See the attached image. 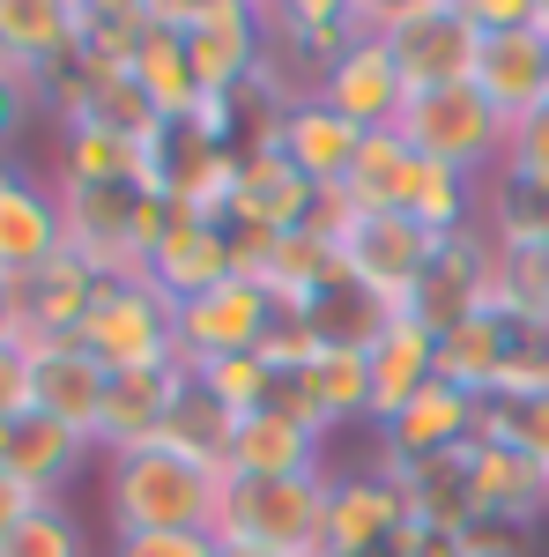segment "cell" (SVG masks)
I'll return each instance as SVG.
<instances>
[{
	"label": "cell",
	"instance_id": "1",
	"mask_svg": "<svg viewBox=\"0 0 549 557\" xmlns=\"http://www.w3.org/2000/svg\"><path fill=\"white\" fill-rule=\"evenodd\" d=\"M223 475L171 454L164 438L104 454V513L112 535H215Z\"/></svg>",
	"mask_w": 549,
	"mask_h": 557
},
{
	"label": "cell",
	"instance_id": "2",
	"mask_svg": "<svg viewBox=\"0 0 549 557\" xmlns=\"http://www.w3.org/2000/svg\"><path fill=\"white\" fill-rule=\"evenodd\" d=\"M364 30H379L409 89L475 83L483 23L467 0H364Z\"/></svg>",
	"mask_w": 549,
	"mask_h": 557
},
{
	"label": "cell",
	"instance_id": "3",
	"mask_svg": "<svg viewBox=\"0 0 549 557\" xmlns=\"http://www.w3.org/2000/svg\"><path fill=\"white\" fill-rule=\"evenodd\" d=\"M320 223H327V238H335L341 268L386 305V312H409L423 290V275H431V260L446 238H431L423 223H409L401 209H349V201H320Z\"/></svg>",
	"mask_w": 549,
	"mask_h": 557
},
{
	"label": "cell",
	"instance_id": "4",
	"mask_svg": "<svg viewBox=\"0 0 549 557\" xmlns=\"http://www.w3.org/2000/svg\"><path fill=\"white\" fill-rule=\"evenodd\" d=\"M394 134L431 157V164H453L467 178H498L506 172V141L512 127L490 112V97L475 83H453V89H409V104H401V120Z\"/></svg>",
	"mask_w": 549,
	"mask_h": 557
},
{
	"label": "cell",
	"instance_id": "5",
	"mask_svg": "<svg viewBox=\"0 0 549 557\" xmlns=\"http://www.w3.org/2000/svg\"><path fill=\"white\" fill-rule=\"evenodd\" d=\"M320 520H327V475H223V506H215L223 543L320 557Z\"/></svg>",
	"mask_w": 549,
	"mask_h": 557
},
{
	"label": "cell",
	"instance_id": "6",
	"mask_svg": "<svg viewBox=\"0 0 549 557\" xmlns=\"http://www.w3.org/2000/svg\"><path fill=\"white\" fill-rule=\"evenodd\" d=\"M75 343H83L104 372H164V364H186V357H178V305H171L149 275L104 283Z\"/></svg>",
	"mask_w": 549,
	"mask_h": 557
},
{
	"label": "cell",
	"instance_id": "7",
	"mask_svg": "<svg viewBox=\"0 0 549 557\" xmlns=\"http://www.w3.org/2000/svg\"><path fill=\"white\" fill-rule=\"evenodd\" d=\"M357 38H364V0H283V8H260V60L290 89H320V75Z\"/></svg>",
	"mask_w": 549,
	"mask_h": 557
},
{
	"label": "cell",
	"instance_id": "8",
	"mask_svg": "<svg viewBox=\"0 0 549 557\" xmlns=\"http://www.w3.org/2000/svg\"><path fill=\"white\" fill-rule=\"evenodd\" d=\"M67 253L89 260L104 283L141 275V186H60Z\"/></svg>",
	"mask_w": 549,
	"mask_h": 557
},
{
	"label": "cell",
	"instance_id": "9",
	"mask_svg": "<svg viewBox=\"0 0 549 557\" xmlns=\"http://www.w3.org/2000/svg\"><path fill=\"white\" fill-rule=\"evenodd\" d=\"M409 528V491L379 469H327V520H320V557H372L394 550Z\"/></svg>",
	"mask_w": 549,
	"mask_h": 557
},
{
	"label": "cell",
	"instance_id": "10",
	"mask_svg": "<svg viewBox=\"0 0 549 557\" xmlns=\"http://www.w3.org/2000/svg\"><path fill=\"white\" fill-rule=\"evenodd\" d=\"M283 320V305L260 290L253 275H230L201 290L194 305H178V357L186 364H209V357H253L267 343V327Z\"/></svg>",
	"mask_w": 549,
	"mask_h": 557
},
{
	"label": "cell",
	"instance_id": "11",
	"mask_svg": "<svg viewBox=\"0 0 549 557\" xmlns=\"http://www.w3.org/2000/svg\"><path fill=\"white\" fill-rule=\"evenodd\" d=\"M52 253H67V223H60V186L38 178L30 164H0V275L23 283Z\"/></svg>",
	"mask_w": 549,
	"mask_h": 557
},
{
	"label": "cell",
	"instance_id": "12",
	"mask_svg": "<svg viewBox=\"0 0 549 557\" xmlns=\"http://www.w3.org/2000/svg\"><path fill=\"white\" fill-rule=\"evenodd\" d=\"M30 349V409L67 424L75 438L97 446V424H104V394H112V372L89 357L83 343H23Z\"/></svg>",
	"mask_w": 549,
	"mask_h": 557
},
{
	"label": "cell",
	"instance_id": "13",
	"mask_svg": "<svg viewBox=\"0 0 549 557\" xmlns=\"http://www.w3.org/2000/svg\"><path fill=\"white\" fill-rule=\"evenodd\" d=\"M312 97H320V104H335L357 134H386L394 120H401V104H409V83H401V67H394L386 38H379V30H364V38H357L335 67L320 75Z\"/></svg>",
	"mask_w": 549,
	"mask_h": 557
},
{
	"label": "cell",
	"instance_id": "14",
	"mask_svg": "<svg viewBox=\"0 0 549 557\" xmlns=\"http://www.w3.org/2000/svg\"><path fill=\"white\" fill-rule=\"evenodd\" d=\"M490 275H498V246H490L483 223H475V231H461V238L438 246V260H431V275H423L416 305H409V320H423L431 335H453L461 320L490 312Z\"/></svg>",
	"mask_w": 549,
	"mask_h": 557
},
{
	"label": "cell",
	"instance_id": "15",
	"mask_svg": "<svg viewBox=\"0 0 549 557\" xmlns=\"http://www.w3.org/2000/svg\"><path fill=\"white\" fill-rule=\"evenodd\" d=\"M475 89L490 97V112L520 127L549 104V38L527 30H483V60H475Z\"/></svg>",
	"mask_w": 549,
	"mask_h": 557
},
{
	"label": "cell",
	"instance_id": "16",
	"mask_svg": "<svg viewBox=\"0 0 549 557\" xmlns=\"http://www.w3.org/2000/svg\"><path fill=\"white\" fill-rule=\"evenodd\" d=\"M104 290V275L75 253H52L38 275L15 283V305H23V343H75L89 320V305Z\"/></svg>",
	"mask_w": 549,
	"mask_h": 557
},
{
	"label": "cell",
	"instance_id": "17",
	"mask_svg": "<svg viewBox=\"0 0 549 557\" xmlns=\"http://www.w3.org/2000/svg\"><path fill=\"white\" fill-rule=\"evenodd\" d=\"M89 454H97L89 438H75L67 424H52V417H38V409H23L15 424H0V475L23 483L30 498H60Z\"/></svg>",
	"mask_w": 549,
	"mask_h": 557
},
{
	"label": "cell",
	"instance_id": "18",
	"mask_svg": "<svg viewBox=\"0 0 549 557\" xmlns=\"http://www.w3.org/2000/svg\"><path fill=\"white\" fill-rule=\"evenodd\" d=\"M364 364H372V431H379L438 380V335L409 312H394L379 327V343L364 349Z\"/></svg>",
	"mask_w": 549,
	"mask_h": 557
},
{
	"label": "cell",
	"instance_id": "19",
	"mask_svg": "<svg viewBox=\"0 0 549 557\" xmlns=\"http://www.w3.org/2000/svg\"><path fill=\"white\" fill-rule=\"evenodd\" d=\"M171 305H194L201 290L215 283H230V238H223V223H201V215H178L171 209L164 238H157V253L141 268Z\"/></svg>",
	"mask_w": 549,
	"mask_h": 557
},
{
	"label": "cell",
	"instance_id": "20",
	"mask_svg": "<svg viewBox=\"0 0 549 557\" xmlns=\"http://www.w3.org/2000/svg\"><path fill=\"white\" fill-rule=\"evenodd\" d=\"M357 141H364V134L349 127L335 104H320V97H297L290 112H283V134H275V149L312 178L320 201L341 194V178H349V164H357Z\"/></svg>",
	"mask_w": 549,
	"mask_h": 557
},
{
	"label": "cell",
	"instance_id": "21",
	"mask_svg": "<svg viewBox=\"0 0 549 557\" xmlns=\"http://www.w3.org/2000/svg\"><path fill=\"white\" fill-rule=\"evenodd\" d=\"M0 60L45 83L75 60V0H0Z\"/></svg>",
	"mask_w": 549,
	"mask_h": 557
},
{
	"label": "cell",
	"instance_id": "22",
	"mask_svg": "<svg viewBox=\"0 0 549 557\" xmlns=\"http://www.w3.org/2000/svg\"><path fill=\"white\" fill-rule=\"evenodd\" d=\"M312 215H320V194H312V178L297 172L283 149L238 157V201H230V223H260V231H304Z\"/></svg>",
	"mask_w": 549,
	"mask_h": 557
},
{
	"label": "cell",
	"instance_id": "23",
	"mask_svg": "<svg viewBox=\"0 0 549 557\" xmlns=\"http://www.w3.org/2000/svg\"><path fill=\"white\" fill-rule=\"evenodd\" d=\"M467 498H475V520L535 528V513H549V469H535L512 446H467Z\"/></svg>",
	"mask_w": 549,
	"mask_h": 557
},
{
	"label": "cell",
	"instance_id": "24",
	"mask_svg": "<svg viewBox=\"0 0 549 557\" xmlns=\"http://www.w3.org/2000/svg\"><path fill=\"white\" fill-rule=\"evenodd\" d=\"M186 386V364H164V372H112V394H104V424H97V454H127V446H149L164 438V417Z\"/></svg>",
	"mask_w": 549,
	"mask_h": 557
},
{
	"label": "cell",
	"instance_id": "25",
	"mask_svg": "<svg viewBox=\"0 0 549 557\" xmlns=\"http://www.w3.org/2000/svg\"><path fill=\"white\" fill-rule=\"evenodd\" d=\"M394 209L423 223L431 238H461L483 223V178L453 172V164H431V157H409V178H401V201Z\"/></svg>",
	"mask_w": 549,
	"mask_h": 557
},
{
	"label": "cell",
	"instance_id": "26",
	"mask_svg": "<svg viewBox=\"0 0 549 557\" xmlns=\"http://www.w3.org/2000/svg\"><path fill=\"white\" fill-rule=\"evenodd\" d=\"M149 15V8H141ZM134 83H141V97L157 104V120L164 127H186L194 112H201V75H194V60H186V38L178 30H164V23H149L141 30V52H134V67H127Z\"/></svg>",
	"mask_w": 549,
	"mask_h": 557
},
{
	"label": "cell",
	"instance_id": "27",
	"mask_svg": "<svg viewBox=\"0 0 549 557\" xmlns=\"http://www.w3.org/2000/svg\"><path fill=\"white\" fill-rule=\"evenodd\" d=\"M349 268H341V253H335V238H327V223L312 215L304 231H283L275 238V260H267V275H260V290L283 305V312H304V305L320 298L327 283H341Z\"/></svg>",
	"mask_w": 549,
	"mask_h": 557
},
{
	"label": "cell",
	"instance_id": "28",
	"mask_svg": "<svg viewBox=\"0 0 549 557\" xmlns=\"http://www.w3.org/2000/svg\"><path fill=\"white\" fill-rule=\"evenodd\" d=\"M320 431H297L283 424V417H246L238 424V438H230V469L223 475H327V461H320Z\"/></svg>",
	"mask_w": 549,
	"mask_h": 557
},
{
	"label": "cell",
	"instance_id": "29",
	"mask_svg": "<svg viewBox=\"0 0 549 557\" xmlns=\"http://www.w3.org/2000/svg\"><path fill=\"white\" fill-rule=\"evenodd\" d=\"M141 0H75V67L89 75H127L141 52Z\"/></svg>",
	"mask_w": 549,
	"mask_h": 557
},
{
	"label": "cell",
	"instance_id": "30",
	"mask_svg": "<svg viewBox=\"0 0 549 557\" xmlns=\"http://www.w3.org/2000/svg\"><path fill=\"white\" fill-rule=\"evenodd\" d=\"M230 438H238V417H230L209 386L186 372V386H178V401H171V417H164V446L223 475V469H230Z\"/></svg>",
	"mask_w": 549,
	"mask_h": 557
},
{
	"label": "cell",
	"instance_id": "31",
	"mask_svg": "<svg viewBox=\"0 0 549 557\" xmlns=\"http://www.w3.org/2000/svg\"><path fill=\"white\" fill-rule=\"evenodd\" d=\"M134 172H141V141L104 127H60L52 186H134Z\"/></svg>",
	"mask_w": 549,
	"mask_h": 557
},
{
	"label": "cell",
	"instance_id": "32",
	"mask_svg": "<svg viewBox=\"0 0 549 557\" xmlns=\"http://www.w3.org/2000/svg\"><path fill=\"white\" fill-rule=\"evenodd\" d=\"M438 380L475 394V401L498 394V380H506V320L498 312H475L453 335H438Z\"/></svg>",
	"mask_w": 549,
	"mask_h": 557
},
{
	"label": "cell",
	"instance_id": "33",
	"mask_svg": "<svg viewBox=\"0 0 549 557\" xmlns=\"http://www.w3.org/2000/svg\"><path fill=\"white\" fill-rule=\"evenodd\" d=\"M297 320L320 335V349H372V343H379V327L394 320V312H386V305L372 298L357 275H341V283H327V290L304 305Z\"/></svg>",
	"mask_w": 549,
	"mask_h": 557
},
{
	"label": "cell",
	"instance_id": "34",
	"mask_svg": "<svg viewBox=\"0 0 549 557\" xmlns=\"http://www.w3.org/2000/svg\"><path fill=\"white\" fill-rule=\"evenodd\" d=\"M483 238L498 253H549V194L498 172L490 194H483Z\"/></svg>",
	"mask_w": 549,
	"mask_h": 557
},
{
	"label": "cell",
	"instance_id": "35",
	"mask_svg": "<svg viewBox=\"0 0 549 557\" xmlns=\"http://www.w3.org/2000/svg\"><path fill=\"white\" fill-rule=\"evenodd\" d=\"M475 446H512L535 469H549V386L542 394H483L475 409Z\"/></svg>",
	"mask_w": 549,
	"mask_h": 557
},
{
	"label": "cell",
	"instance_id": "36",
	"mask_svg": "<svg viewBox=\"0 0 549 557\" xmlns=\"http://www.w3.org/2000/svg\"><path fill=\"white\" fill-rule=\"evenodd\" d=\"M409 141L386 127V134H364L357 141V164H349V178H341V194H327V201H349V209H394L401 201V178H409Z\"/></svg>",
	"mask_w": 549,
	"mask_h": 557
},
{
	"label": "cell",
	"instance_id": "37",
	"mask_svg": "<svg viewBox=\"0 0 549 557\" xmlns=\"http://www.w3.org/2000/svg\"><path fill=\"white\" fill-rule=\"evenodd\" d=\"M312 386H320V409H327V424H364L372 431V364H364V349H320V364H312Z\"/></svg>",
	"mask_w": 549,
	"mask_h": 557
},
{
	"label": "cell",
	"instance_id": "38",
	"mask_svg": "<svg viewBox=\"0 0 549 557\" xmlns=\"http://www.w3.org/2000/svg\"><path fill=\"white\" fill-rule=\"evenodd\" d=\"M0 557H89V528L60 498H38L30 513L8 528V543H0Z\"/></svg>",
	"mask_w": 549,
	"mask_h": 557
},
{
	"label": "cell",
	"instance_id": "39",
	"mask_svg": "<svg viewBox=\"0 0 549 557\" xmlns=\"http://www.w3.org/2000/svg\"><path fill=\"white\" fill-rule=\"evenodd\" d=\"M186 372L209 386L238 424L260 417V409H267V394H275V372H267V357H260V349H253V357H209V364H186Z\"/></svg>",
	"mask_w": 549,
	"mask_h": 557
},
{
	"label": "cell",
	"instance_id": "40",
	"mask_svg": "<svg viewBox=\"0 0 549 557\" xmlns=\"http://www.w3.org/2000/svg\"><path fill=\"white\" fill-rule=\"evenodd\" d=\"M506 178H520V186H535V194H549V104L535 112V120H520L506 141Z\"/></svg>",
	"mask_w": 549,
	"mask_h": 557
},
{
	"label": "cell",
	"instance_id": "41",
	"mask_svg": "<svg viewBox=\"0 0 549 557\" xmlns=\"http://www.w3.org/2000/svg\"><path fill=\"white\" fill-rule=\"evenodd\" d=\"M45 112V97H38V83L23 75V67H8L0 60V164H8V149L23 141V127Z\"/></svg>",
	"mask_w": 549,
	"mask_h": 557
},
{
	"label": "cell",
	"instance_id": "42",
	"mask_svg": "<svg viewBox=\"0 0 549 557\" xmlns=\"http://www.w3.org/2000/svg\"><path fill=\"white\" fill-rule=\"evenodd\" d=\"M260 357H267V372H312V364H320V335H312L297 312H283V320L267 327Z\"/></svg>",
	"mask_w": 549,
	"mask_h": 557
},
{
	"label": "cell",
	"instance_id": "43",
	"mask_svg": "<svg viewBox=\"0 0 549 557\" xmlns=\"http://www.w3.org/2000/svg\"><path fill=\"white\" fill-rule=\"evenodd\" d=\"M112 557H215V535H112Z\"/></svg>",
	"mask_w": 549,
	"mask_h": 557
},
{
	"label": "cell",
	"instance_id": "44",
	"mask_svg": "<svg viewBox=\"0 0 549 557\" xmlns=\"http://www.w3.org/2000/svg\"><path fill=\"white\" fill-rule=\"evenodd\" d=\"M461 543H467V557H527V528H512V520H467Z\"/></svg>",
	"mask_w": 549,
	"mask_h": 557
},
{
	"label": "cell",
	"instance_id": "45",
	"mask_svg": "<svg viewBox=\"0 0 549 557\" xmlns=\"http://www.w3.org/2000/svg\"><path fill=\"white\" fill-rule=\"evenodd\" d=\"M30 409V349H0V424H15Z\"/></svg>",
	"mask_w": 549,
	"mask_h": 557
},
{
	"label": "cell",
	"instance_id": "46",
	"mask_svg": "<svg viewBox=\"0 0 549 557\" xmlns=\"http://www.w3.org/2000/svg\"><path fill=\"white\" fill-rule=\"evenodd\" d=\"M401 557H467V543H461V528H438V520L409 513V528H401Z\"/></svg>",
	"mask_w": 549,
	"mask_h": 557
},
{
	"label": "cell",
	"instance_id": "47",
	"mask_svg": "<svg viewBox=\"0 0 549 557\" xmlns=\"http://www.w3.org/2000/svg\"><path fill=\"white\" fill-rule=\"evenodd\" d=\"M467 8H475V23H483V30H527L542 0H467Z\"/></svg>",
	"mask_w": 549,
	"mask_h": 557
},
{
	"label": "cell",
	"instance_id": "48",
	"mask_svg": "<svg viewBox=\"0 0 549 557\" xmlns=\"http://www.w3.org/2000/svg\"><path fill=\"white\" fill-rule=\"evenodd\" d=\"M30 506H38V498H30L23 483H8V475H0V543H8V528H15V520L30 513Z\"/></svg>",
	"mask_w": 549,
	"mask_h": 557
},
{
	"label": "cell",
	"instance_id": "49",
	"mask_svg": "<svg viewBox=\"0 0 549 557\" xmlns=\"http://www.w3.org/2000/svg\"><path fill=\"white\" fill-rule=\"evenodd\" d=\"M23 343V305H15V283L0 275V349H15Z\"/></svg>",
	"mask_w": 549,
	"mask_h": 557
},
{
	"label": "cell",
	"instance_id": "50",
	"mask_svg": "<svg viewBox=\"0 0 549 557\" xmlns=\"http://www.w3.org/2000/svg\"><path fill=\"white\" fill-rule=\"evenodd\" d=\"M215 557H283V550H260V543H223V535H215Z\"/></svg>",
	"mask_w": 549,
	"mask_h": 557
},
{
	"label": "cell",
	"instance_id": "51",
	"mask_svg": "<svg viewBox=\"0 0 549 557\" xmlns=\"http://www.w3.org/2000/svg\"><path fill=\"white\" fill-rule=\"evenodd\" d=\"M535 30H542V38H549V0H542V8H535Z\"/></svg>",
	"mask_w": 549,
	"mask_h": 557
},
{
	"label": "cell",
	"instance_id": "52",
	"mask_svg": "<svg viewBox=\"0 0 549 557\" xmlns=\"http://www.w3.org/2000/svg\"><path fill=\"white\" fill-rule=\"evenodd\" d=\"M372 557H401V543H394V550H372Z\"/></svg>",
	"mask_w": 549,
	"mask_h": 557
}]
</instances>
